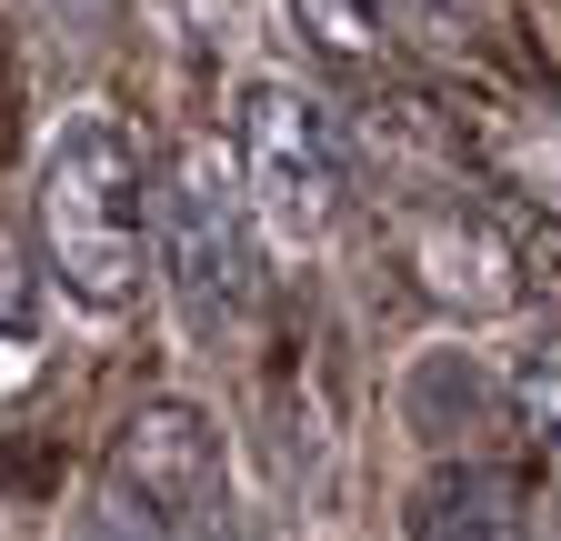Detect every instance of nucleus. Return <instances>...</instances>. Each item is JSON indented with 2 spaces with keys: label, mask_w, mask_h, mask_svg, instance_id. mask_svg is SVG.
<instances>
[{
  "label": "nucleus",
  "mask_w": 561,
  "mask_h": 541,
  "mask_svg": "<svg viewBox=\"0 0 561 541\" xmlns=\"http://www.w3.org/2000/svg\"><path fill=\"white\" fill-rule=\"evenodd\" d=\"M41 261L81 311H130L151 261V161L121 111H70L41 151Z\"/></svg>",
  "instance_id": "obj_1"
},
{
  "label": "nucleus",
  "mask_w": 561,
  "mask_h": 541,
  "mask_svg": "<svg viewBox=\"0 0 561 541\" xmlns=\"http://www.w3.org/2000/svg\"><path fill=\"white\" fill-rule=\"evenodd\" d=\"M512 422L531 451H561V331H531V342L512 352Z\"/></svg>",
  "instance_id": "obj_7"
},
{
  "label": "nucleus",
  "mask_w": 561,
  "mask_h": 541,
  "mask_svg": "<svg viewBox=\"0 0 561 541\" xmlns=\"http://www.w3.org/2000/svg\"><path fill=\"white\" fill-rule=\"evenodd\" d=\"M411 541H531V511L502 471L481 461H442L432 482L411 492Z\"/></svg>",
  "instance_id": "obj_6"
},
{
  "label": "nucleus",
  "mask_w": 561,
  "mask_h": 541,
  "mask_svg": "<svg viewBox=\"0 0 561 541\" xmlns=\"http://www.w3.org/2000/svg\"><path fill=\"white\" fill-rule=\"evenodd\" d=\"M401 261H411V281L432 291L442 311H502L522 281H512V251L491 241L461 200H421V211L401 221Z\"/></svg>",
  "instance_id": "obj_5"
},
{
  "label": "nucleus",
  "mask_w": 561,
  "mask_h": 541,
  "mask_svg": "<svg viewBox=\"0 0 561 541\" xmlns=\"http://www.w3.org/2000/svg\"><path fill=\"white\" fill-rule=\"evenodd\" d=\"M491 161H502L541 211L561 221V120H551V111H512L502 130H491Z\"/></svg>",
  "instance_id": "obj_8"
},
{
  "label": "nucleus",
  "mask_w": 561,
  "mask_h": 541,
  "mask_svg": "<svg viewBox=\"0 0 561 541\" xmlns=\"http://www.w3.org/2000/svg\"><path fill=\"white\" fill-rule=\"evenodd\" d=\"M0 321H21V281H11V241H0Z\"/></svg>",
  "instance_id": "obj_12"
},
{
  "label": "nucleus",
  "mask_w": 561,
  "mask_h": 541,
  "mask_svg": "<svg viewBox=\"0 0 561 541\" xmlns=\"http://www.w3.org/2000/svg\"><path fill=\"white\" fill-rule=\"evenodd\" d=\"M210 482H221L210 422L191 401H140L91 482V511L70 521V541H201Z\"/></svg>",
  "instance_id": "obj_2"
},
{
  "label": "nucleus",
  "mask_w": 561,
  "mask_h": 541,
  "mask_svg": "<svg viewBox=\"0 0 561 541\" xmlns=\"http://www.w3.org/2000/svg\"><path fill=\"white\" fill-rule=\"evenodd\" d=\"M241 181H251L261 231L291 241V251H311L341 221V191H351L331 111L311 91H291V81H251L241 91Z\"/></svg>",
  "instance_id": "obj_4"
},
{
  "label": "nucleus",
  "mask_w": 561,
  "mask_h": 541,
  "mask_svg": "<svg viewBox=\"0 0 561 541\" xmlns=\"http://www.w3.org/2000/svg\"><path fill=\"white\" fill-rule=\"evenodd\" d=\"M161 270L191 331H231L251 311V181L221 141H191L161 191Z\"/></svg>",
  "instance_id": "obj_3"
},
{
  "label": "nucleus",
  "mask_w": 561,
  "mask_h": 541,
  "mask_svg": "<svg viewBox=\"0 0 561 541\" xmlns=\"http://www.w3.org/2000/svg\"><path fill=\"white\" fill-rule=\"evenodd\" d=\"M391 21L451 50V41H471V21H481V0H391Z\"/></svg>",
  "instance_id": "obj_10"
},
{
  "label": "nucleus",
  "mask_w": 561,
  "mask_h": 541,
  "mask_svg": "<svg viewBox=\"0 0 561 541\" xmlns=\"http://www.w3.org/2000/svg\"><path fill=\"white\" fill-rule=\"evenodd\" d=\"M201 541H261V521H251V511H231V502H221V511H210V521H201Z\"/></svg>",
  "instance_id": "obj_11"
},
{
  "label": "nucleus",
  "mask_w": 561,
  "mask_h": 541,
  "mask_svg": "<svg viewBox=\"0 0 561 541\" xmlns=\"http://www.w3.org/2000/svg\"><path fill=\"white\" fill-rule=\"evenodd\" d=\"M391 21V0H291V31L321 50V60H381V31Z\"/></svg>",
  "instance_id": "obj_9"
}]
</instances>
